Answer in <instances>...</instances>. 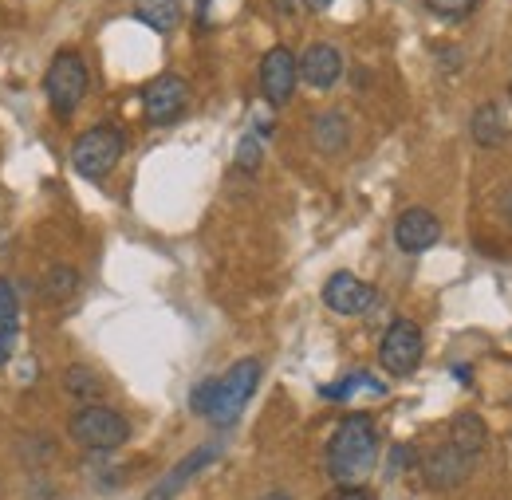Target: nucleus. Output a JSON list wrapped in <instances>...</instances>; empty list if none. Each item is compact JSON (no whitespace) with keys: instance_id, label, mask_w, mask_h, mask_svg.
Returning <instances> with one entry per match:
<instances>
[{"instance_id":"nucleus-1","label":"nucleus","mask_w":512,"mask_h":500,"mask_svg":"<svg viewBox=\"0 0 512 500\" xmlns=\"http://www.w3.org/2000/svg\"><path fill=\"white\" fill-rule=\"evenodd\" d=\"M379 461V426L371 414H347L327 441V477L339 489L363 485Z\"/></svg>"},{"instance_id":"nucleus-2","label":"nucleus","mask_w":512,"mask_h":500,"mask_svg":"<svg viewBox=\"0 0 512 500\" xmlns=\"http://www.w3.org/2000/svg\"><path fill=\"white\" fill-rule=\"evenodd\" d=\"M256 386H260V359H241V363H233L221 378L197 382L190 394V410L197 418H209L213 426L229 430L245 414V406H249Z\"/></svg>"},{"instance_id":"nucleus-3","label":"nucleus","mask_w":512,"mask_h":500,"mask_svg":"<svg viewBox=\"0 0 512 500\" xmlns=\"http://www.w3.org/2000/svg\"><path fill=\"white\" fill-rule=\"evenodd\" d=\"M123 154H127V134L119 126H91L71 142V170L87 182H103L123 162Z\"/></svg>"},{"instance_id":"nucleus-4","label":"nucleus","mask_w":512,"mask_h":500,"mask_svg":"<svg viewBox=\"0 0 512 500\" xmlns=\"http://www.w3.org/2000/svg\"><path fill=\"white\" fill-rule=\"evenodd\" d=\"M67 438L83 445V449H91V453H111V449L127 445L130 422L103 402H87L67 418Z\"/></svg>"},{"instance_id":"nucleus-5","label":"nucleus","mask_w":512,"mask_h":500,"mask_svg":"<svg viewBox=\"0 0 512 500\" xmlns=\"http://www.w3.org/2000/svg\"><path fill=\"white\" fill-rule=\"evenodd\" d=\"M87 91H91V71H87L83 52H75V48L56 52V60L48 63V75H44V95H48L52 111L60 119H71L79 111V103L87 99Z\"/></svg>"},{"instance_id":"nucleus-6","label":"nucleus","mask_w":512,"mask_h":500,"mask_svg":"<svg viewBox=\"0 0 512 500\" xmlns=\"http://www.w3.org/2000/svg\"><path fill=\"white\" fill-rule=\"evenodd\" d=\"M422 351H426V339H422V327L414 319H394L383 331V343H379V363H383L386 375L402 378L414 375L418 363H422Z\"/></svg>"},{"instance_id":"nucleus-7","label":"nucleus","mask_w":512,"mask_h":500,"mask_svg":"<svg viewBox=\"0 0 512 500\" xmlns=\"http://www.w3.org/2000/svg\"><path fill=\"white\" fill-rule=\"evenodd\" d=\"M190 107V83L182 75H158L142 87V115L150 126L178 123Z\"/></svg>"},{"instance_id":"nucleus-8","label":"nucleus","mask_w":512,"mask_h":500,"mask_svg":"<svg viewBox=\"0 0 512 500\" xmlns=\"http://www.w3.org/2000/svg\"><path fill=\"white\" fill-rule=\"evenodd\" d=\"M296 83H300V71H296V56L280 44V48H268L264 60H260V95L268 107H288L292 95H296Z\"/></svg>"},{"instance_id":"nucleus-9","label":"nucleus","mask_w":512,"mask_h":500,"mask_svg":"<svg viewBox=\"0 0 512 500\" xmlns=\"http://www.w3.org/2000/svg\"><path fill=\"white\" fill-rule=\"evenodd\" d=\"M418 469H422V481H426L430 489L449 493V489H457V485L469 481V473H473V457H465L461 449H453V445L446 441V445L430 449V453L418 461Z\"/></svg>"},{"instance_id":"nucleus-10","label":"nucleus","mask_w":512,"mask_h":500,"mask_svg":"<svg viewBox=\"0 0 512 500\" xmlns=\"http://www.w3.org/2000/svg\"><path fill=\"white\" fill-rule=\"evenodd\" d=\"M438 241H442V221L430 209L414 205V209H402L398 213V221H394V245L402 252L418 256V252L434 249Z\"/></svg>"},{"instance_id":"nucleus-11","label":"nucleus","mask_w":512,"mask_h":500,"mask_svg":"<svg viewBox=\"0 0 512 500\" xmlns=\"http://www.w3.org/2000/svg\"><path fill=\"white\" fill-rule=\"evenodd\" d=\"M221 449H225V441H209V445H197L190 457H182L150 493H146V500H174L186 485H190L193 477L201 473V469H209L217 457H221Z\"/></svg>"},{"instance_id":"nucleus-12","label":"nucleus","mask_w":512,"mask_h":500,"mask_svg":"<svg viewBox=\"0 0 512 500\" xmlns=\"http://www.w3.org/2000/svg\"><path fill=\"white\" fill-rule=\"evenodd\" d=\"M323 304L335 315H363L375 308V288L363 284L355 272H335L323 284Z\"/></svg>"},{"instance_id":"nucleus-13","label":"nucleus","mask_w":512,"mask_h":500,"mask_svg":"<svg viewBox=\"0 0 512 500\" xmlns=\"http://www.w3.org/2000/svg\"><path fill=\"white\" fill-rule=\"evenodd\" d=\"M296 71L312 91H331L343 79V52L335 44H308L296 60Z\"/></svg>"},{"instance_id":"nucleus-14","label":"nucleus","mask_w":512,"mask_h":500,"mask_svg":"<svg viewBox=\"0 0 512 500\" xmlns=\"http://www.w3.org/2000/svg\"><path fill=\"white\" fill-rule=\"evenodd\" d=\"M312 146L320 150V154H343L347 146H351V123H347V115L343 111H323L312 119Z\"/></svg>"},{"instance_id":"nucleus-15","label":"nucleus","mask_w":512,"mask_h":500,"mask_svg":"<svg viewBox=\"0 0 512 500\" xmlns=\"http://www.w3.org/2000/svg\"><path fill=\"white\" fill-rule=\"evenodd\" d=\"M469 134H473V142L485 146V150L501 146V142L509 138V115H505V107H501V103H481V107L473 111V119H469Z\"/></svg>"},{"instance_id":"nucleus-16","label":"nucleus","mask_w":512,"mask_h":500,"mask_svg":"<svg viewBox=\"0 0 512 500\" xmlns=\"http://www.w3.org/2000/svg\"><path fill=\"white\" fill-rule=\"evenodd\" d=\"M449 445L461 449L465 457H477V453L489 445V426H485V418L473 414V410L453 414V422H449Z\"/></svg>"},{"instance_id":"nucleus-17","label":"nucleus","mask_w":512,"mask_h":500,"mask_svg":"<svg viewBox=\"0 0 512 500\" xmlns=\"http://www.w3.org/2000/svg\"><path fill=\"white\" fill-rule=\"evenodd\" d=\"M134 20H142L158 36H170L182 20V0H134Z\"/></svg>"},{"instance_id":"nucleus-18","label":"nucleus","mask_w":512,"mask_h":500,"mask_svg":"<svg viewBox=\"0 0 512 500\" xmlns=\"http://www.w3.org/2000/svg\"><path fill=\"white\" fill-rule=\"evenodd\" d=\"M79 284H83L79 268H71V264H52V268L44 272V280H40V292H44V300H52V304H67V300L79 296Z\"/></svg>"},{"instance_id":"nucleus-19","label":"nucleus","mask_w":512,"mask_h":500,"mask_svg":"<svg viewBox=\"0 0 512 500\" xmlns=\"http://www.w3.org/2000/svg\"><path fill=\"white\" fill-rule=\"evenodd\" d=\"M64 394L67 398H75L79 406H87V402H99L103 398V378L95 375L91 367H79V363H71L64 371Z\"/></svg>"},{"instance_id":"nucleus-20","label":"nucleus","mask_w":512,"mask_h":500,"mask_svg":"<svg viewBox=\"0 0 512 500\" xmlns=\"http://www.w3.org/2000/svg\"><path fill=\"white\" fill-rule=\"evenodd\" d=\"M355 390H371V394H383L386 386H383V382H375V378L367 375V371H355V375L343 378V382H335V386H323V398H335V402H343V398H351Z\"/></svg>"},{"instance_id":"nucleus-21","label":"nucleus","mask_w":512,"mask_h":500,"mask_svg":"<svg viewBox=\"0 0 512 500\" xmlns=\"http://www.w3.org/2000/svg\"><path fill=\"white\" fill-rule=\"evenodd\" d=\"M16 339H20V315H0V367L16 355Z\"/></svg>"},{"instance_id":"nucleus-22","label":"nucleus","mask_w":512,"mask_h":500,"mask_svg":"<svg viewBox=\"0 0 512 500\" xmlns=\"http://www.w3.org/2000/svg\"><path fill=\"white\" fill-rule=\"evenodd\" d=\"M477 4H481V0H426V8H430L434 16H442V20H465Z\"/></svg>"},{"instance_id":"nucleus-23","label":"nucleus","mask_w":512,"mask_h":500,"mask_svg":"<svg viewBox=\"0 0 512 500\" xmlns=\"http://www.w3.org/2000/svg\"><path fill=\"white\" fill-rule=\"evenodd\" d=\"M256 166H260V138L245 134L237 142V170H256Z\"/></svg>"},{"instance_id":"nucleus-24","label":"nucleus","mask_w":512,"mask_h":500,"mask_svg":"<svg viewBox=\"0 0 512 500\" xmlns=\"http://www.w3.org/2000/svg\"><path fill=\"white\" fill-rule=\"evenodd\" d=\"M386 465H390V473H406V469L418 465V449H414V445H394Z\"/></svg>"},{"instance_id":"nucleus-25","label":"nucleus","mask_w":512,"mask_h":500,"mask_svg":"<svg viewBox=\"0 0 512 500\" xmlns=\"http://www.w3.org/2000/svg\"><path fill=\"white\" fill-rule=\"evenodd\" d=\"M0 315H20V300H16V288L8 280H0Z\"/></svg>"},{"instance_id":"nucleus-26","label":"nucleus","mask_w":512,"mask_h":500,"mask_svg":"<svg viewBox=\"0 0 512 500\" xmlns=\"http://www.w3.org/2000/svg\"><path fill=\"white\" fill-rule=\"evenodd\" d=\"M335 500H375L363 485H351V489H339V497Z\"/></svg>"},{"instance_id":"nucleus-27","label":"nucleus","mask_w":512,"mask_h":500,"mask_svg":"<svg viewBox=\"0 0 512 500\" xmlns=\"http://www.w3.org/2000/svg\"><path fill=\"white\" fill-rule=\"evenodd\" d=\"M272 8H276L280 16H292V12H300L304 4H300V0H272Z\"/></svg>"},{"instance_id":"nucleus-28","label":"nucleus","mask_w":512,"mask_h":500,"mask_svg":"<svg viewBox=\"0 0 512 500\" xmlns=\"http://www.w3.org/2000/svg\"><path fill=\"white\" fill-rule=\"evenodd\" d=\"M501 217H505V221L512 225V186L501 193Z\"/></svg>"},{"instance_id":"nucleus-29","label":"nucleus","mask_w":512,"mask_h":500,"mask_svg":"<svg viewBox=\"0 0 512 500\" xmlns=\"http://www.w3.org/2000/svg\"><path fill=\"white\" fill-rule=\"evenodd\" d=\"M300 4H304V8H312V12H327L335 0H300Z\"/></svg>"},{"instance_id":"nucleus-30","label":"nucleus","mask_w":512,"mask_h":500,"mask_svg":"<svg viewBox=\"0 0 512 500\" xmlns=\"http://www.w3.org/2000/svg\"><path fill=\"white\" fill-rule=\"evenodd\" d=\"M260 500H292L288 493H268V497H260Z\"/></svg>"},{"instance_id":"nucleus-31","label":"nucleus","mask_w":512,"mask_h":500,"mask_svg":"<svg viewBox=\"0 0 512 500\" xmlns=\"http://www.w3.org/2000/svg\"><path fill=\"white\" fill-rule=\"evenodd\" d=\"M509 91H512V71H509Z\"/></svg>"}]
</instances>
